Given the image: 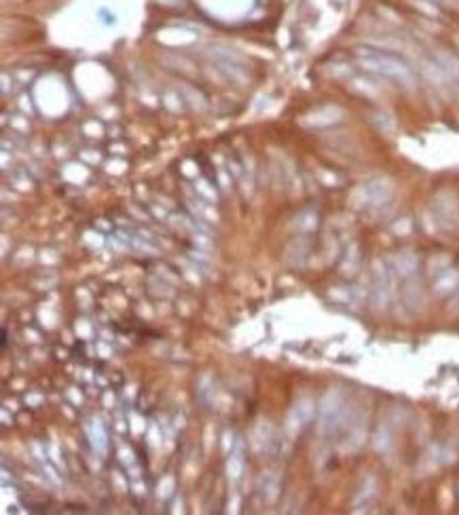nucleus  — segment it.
<instances>
[{"label": "nucleus", "mask_w": 459, "mask_h": 515, "mask_svg": "<svg viewBox=\"0 0 459 515\" xmlns=\"http://www.w3.org/2000/svg\"><path fill=\"white\" fill-rule=\"evenodd\" d=\"M360 60L362 64L368 66L370 70L400 83V85L409 87L413 83V77H411V70L406 68L404 62H400L398 57L389 55V53H381V51H372V49H362L360 51Z\"/></svg>", "instance_id": "nucleus-1"}, {"label": "nucleus", "mask_w": 459, "mask_h": 515, "mask_svg": "<svg viewBox=\"0 0 459 515\" xmlns=\"http://www.w3.org/2000/svg\"><path fill=\"white\" fill-rule=\"evenodd\" d=\"M99 21L106 23V26H110V23L117 21V17H114V13H110L108 9H99Z\"/></svg>", "instance_id": "nucleus-2"}]
</instances>
